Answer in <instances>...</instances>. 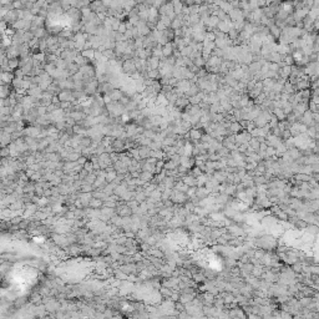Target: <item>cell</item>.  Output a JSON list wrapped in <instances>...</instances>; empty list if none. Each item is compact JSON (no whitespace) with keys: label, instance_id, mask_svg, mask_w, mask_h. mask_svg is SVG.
I'll return each instance as SVG.
<instances>
[{"label":"cell","instance_id":"cell-1","mask_svg":"<svg viewBox=\"0 0 319 319\" xmlns=\"http://www.w3.org/2000/svg\"><path fill=\"white\" fill-rule=\"evenodd\" d=\"M122 70H124V72H126L128 76H131L132 74L137 72V69H136V65H135V61H133V59L125 60L124 64H122Z\"/></svg>","mask_w":319,"mask_h":319},{"label":"cell","instance_id":"cell-2","mask_svg":"<svg viewBox=\"0 0 319 319\" xmlns=\"http://www.w3.org/2000/svg\"><path fill=\"white\" fill-rule=\"evenodd\" d=\"M95 70H96V69H95L90 63H89L86 65L80 66V70L79 71L82 72L85 77H95V74H96V71H95Z\"/></svg>","mask_w":319,"mask_h":319},{"label":"cell","instance_id":"cell-3","mask_svg":"<svg viewBox=\"0 0 319 319\" xmlns=\"http://www.w3.org/2000/svg\"><path fill=\"white\" fill-rule=\"evenodd\" d=\"M136 27L138 29V32H140V35H141V36H147V35H150L151 32H152V30H151L150 27H148V25H147L146 21L140 20V23L137 24Z\"/></svg>","mask_w":319,"mask_h":319},{"label":"cell","instance_id":"cell-4","mask_svg":"<svg viewBox=\"0 0 319 319\" xmlns=\"http://www.w3.org/2000/svg\"><path fill=\"white\" fill-rule=\"evenodd\" d=\"M161 65V59L158 58H155V56H150L147 59V66H148V70H152V69H158Z\"/></svg>","mask_w":319,"mask_h":319},{"label":"cell","instance_id":"cell-5","mask_svg":"<svg viewBox=\"0 0 319 319\" xmlns=\"http://www.w3.org/2000/svg\"><path fill=\"white\" fill-rule=\"evenodd\" d=\"M14 79H15V74H14V71L1 72V84H12Z\"/></svg>","mask_w":319,"mask_h":319},{"label":"cell","instance_id":"cell-6","mask_svg":"<svg viewBox=\"0 0 319 319\" xmlns=\"http://www.w3.org/2000/svg\"><path fill=\"white\" fill-rule=\"evenodd\" d=\"M155 104L157 105V106H169V104H170V101L169 100H167V97H166V95L163 94V92H160L158 95H157V97H156V101H155Z\"/></svg>","mask_w":319,"mask_h":319},{"label":"cell","instance_id":"cell-7","mask_svg":"<svg viewBox=\"0 0 319 319\" xmlns=\"http://www.w3.org/2000/svg\"><path fill=\"white\" fill-rule=\"evenodd\" d=\"M173 51H175V48H173V44L172 42H169V44H166V45L162 46V53H163V56L165 58L172 56Z\"/></svg>","mask_w":319,"mask_h":319},{"label":"cell","instance_id":"cell-8","mask_svg":"<svg viewBox=\"0 0 319 319\" xmlns=\"http://www.w3.org/2000/svg\"><path fill=\"white\" fill-rule=\"evenodd\" d=\"M3 130V128H1ZM13 141V138H12V133H8V132H5L4 130L1 131V145H3V147L5 146H8V145H10Z\"/></svg>","mask_w":319,"mask_h":319},{"label":"cell","instance_id":"cell-9","mask_svg":"<svg viewBox=\"0 0 319 319\" xmlns=\"http://www.w3.org/2000/svg\"><path fill=\"white\" fill-rule=\"evenodd\" d=\"M124 91L121 90V89H115V90L112 91L110 94V96H111V99H112V101H115V102H117V101H120V100L124 97Z\"/></svg>","mask_w":319,"mask_h":319},{"label":"cell","instance_id":"cell-10","mask_svg":"<svg viewBox=\"0 0 319 319\" xmlns=\"http://www.w3.org/2000/svg\"><path fill=\"white\" fill-rule=\"evenodd\" d=\"M172 4H173V9H175V13L176 15L178 14H182V9L184 6V4L181 1V0H171Z\"/></svg>","mask_w":319,"mask_h":319},{"label":"cell","instance_id":"cell-11","mask_svg":"<svg viewBox=\"0 0 319 319\" xmlns=\"http://www.w3.org/2000/svg\"><path fill=\"white\" fill-rule=\"evenodd\" d=\"M45 18L42 16H39V15H35L34 19H32V26L35 27H44V24H45Z\"/></svg>","mask_w":319,"mask_h":319},{"label":"cell","instance_id":"cell-12","mask_svg":"<svg viewBox=\"0 0 319 319\" xmlns=\"http://www.w3.org/2000/svg\"><path fill=\"white\" fill-rule=\"evenodd\" d=\"M25 25H26V20H24V19H19V20H16L14 24H12V25H9V26H12V27H14L15 30H24V27H25Z\"/></svg>","mask_w":319,"mask_h":319},{"label":"cell","instance_id":"cell-13","mask_svg":"<svg viewBox=\"0 0 319 319\" xmlns=\"http://www.w3.org/2000/svg\"><path fill=\"white\" fill-rule=\"evenodd\" d=\"M104 205V201L102 199H99V198H91L90 201V203H89V206H90V208H100Z\"/></svg>","mask_w":319,"mask_h":319},{"label":"cell","instance_id":"cell-14","mask_svg":"<svg viewBox=\"0 0 319 319\" xmlns=\"http://www.w3.org/2000/svg\"><path fill=\"white\" fill-rule=\"evenodd\" d=\"M193 299V295L192 294H188V293H183L182 295H180V302L182 304H187V303H191Z\"/></svg>","mask_w":319,"mask_h":319},{"label":"cell","instance_id":"cell-15","mask_svg":"<svg viewBox=\"0 0 319 319\" xmlns=\"http://www.w3.org/2000/svg\"><path fill=\"white\" fill-rule=\"evenodd\" d=\"M81 55L85 56L89 60H94L95 59V49H89V50H82Z\"/></svg>","mask_w":319,"mask_h":319},{"label":"cell","instance_id":"cell-16","mask_svg":"<svg viewBox=\"0 0 319 319\" xmlns=\"http://www.w3.org/2000/svg\"><path fill=\"white\" fill-rule=\"evenodd\" d=\"M183 183L184 184H187V186H194V184H197V180H194V176H186L183 178Z\"/></svg>","mask_w":319,"mask_h":319},{"label":"cell","instance_id":"cell-17","mask_svg":"<svg viewBox=\"0 0 319 319\" xmlns=\"http://www.w3.org/2000/svg\"><path fill=\"white\" fill-rule=\"evenodd\" d=\"M140 178L143 181V182H147V181H151L152 177V172H148V171H142V173H140Z\"/></svg>","mask_w":319,"mask_h":319},{"label":"cell","instance_id":"cell-18","mask_svg":"<svg viewBox=\"0 0 319 319\" xmlns=\"http://www.w3.org/2000/svg\"><path fill=\"white\" fill-rule=\"evenodd\" d=\"M58 59H59V56H58L56 54H46L45 63H46V64H55Z\"/></svg>","mask_w":319,"mask_h":319},{"label":"cell","instance_id":"cell-19","mask_svg":"<svg viewBox=\"0 0 319 319\" xmlns=\"http://www.w3.org/2000/svg\"><path fill=\"white\" fill-rule=\"evenodd\" d=\"M84 169H85L89 173H92V170L95 169V167H94V162L91 160H87L85 163H84Z\"/></svg>","mask_w":319,"mask_h":319},{"label":"cell","instance_id":"cell-20","mask_svg":"<svg viewBox=\"0 0 319 319\" xmlns=\"http://www.w3.org/2000/svg\"><path fill=\"white\" fill-rule=\"evenodd\" d=\"M201 137V133L198 130H189V138H192V140H199Z\"/></svg>","mask_w":319,"mask_h":319},{"label":"cell","instance_id":"cell-21","mask_svg":"<svg viewBox=\"0 0 319 319\" xmlns=\"http://www.w3.org/2000/svg\"><path fill=\"white\" fill-rule=\"evenodd\" d=\"M140 16L138 15H135V16H131V18H128V23H130L132 26H137V24L140 23Z\"/></svg>","mask_w":319,"mask_h":319},{"label":"cell","instance_id":"cell-22","mask_svg":"<svg viewBox=\"0 0 319 319\" xmlns=\"http://www.w3.org/2000/svg\"><path fill=\"white\" fill-rule=\"evenodd\" d=\"M229 130H231V132H238L242 130V126H241L238 122H233V124H231V126H229Z\"/></svg>","mask_w":319,"mask_h":319},{"label":"cell","instance_id":"cell-23","mask_svg":"<svg viewBox=\"0 0 319 319\" xmlns=\"http://www.w3.org/2000/svg\"><path fill=\"white\" fill-rule=\"evenodd\" d=\"M23 37H24V41H25V42H29L30 40H32V39L35 37V35L32 34L31 31H25V32H24V35H23Z\"/></svg>","mask_w":319,"mask_h":319},{"label":"cell","instance_id":"cell-24","mask_svg":"<svg viewBox=\"0 0 319 319\" xmlns=\"http://www.w3.org/2000/svg\"><path fill=\"white\" fill-rule=\"evenodd\" d=\"M80 10H81L82 18H87V16L92 13V10H91V8H90V6H84V8H82V9H80Z\"/></svg>","mask_w":319,"mask_h":319},{"label":"cell","instance_id":"cell-25","mask_svg":"<svg viewBox=\"0 0 319 319\" xmlns=\"http://www.w3.org/2000/svg\"><path fill=\"white\" fill-rule=\"evenodd\" d=\"M148 10L150 9H146V10H143V12H140L138 13L140 19H141L142 21H147L148 20Z\"/></svg>","mask_w":319,"mask_h":319},{"label":"cell","instance_id":"cell-26","mask_svg":"<svg viewBox=\"0 0 319 319\" xmlns=\"http://www.w3.org/2000/svg\"><path fill=\"white\" fill-rule=\"evenodd\" d=\"M148 253H150L151 256L156 257V258H160V257L163 256V253H162L160 249H150V251H148Z\"/></svg>","mask_w":319,"mask_h":319},{"label":"cell","instance_id":"cell-27","mask_svg":"<svg viewBox=\"0 0 319 319\" xmlns=\"http://www.w3.org/2000/svg\"><path fill=\"white\" fill-rule=\"evenodd\" d=\"M13 6H14V9H16V10L24 9V4H23V1H21V0H15V1H13Z\"/></svg>","mask_w":319,"mask_h":319},{"label":"cell","instance_id":"cell-28","mask_svg":"<svg viewBox=\"0 0 319 319\" xmlns=\"http://www.w3.org/2000/svg\"><path fill=\"white\" fill-rule=\"evenodd\" d=\"M161 294L162 295H165V297H171V294H172V292L171 290L169 289V287H163V288H161Z\"/></svg>","mask_w":319,"mask_h":319},{"label":"cell","instance_id":"cell-29","mask_svg":"<svg viewBox=\"0 0 319 319\" xmlns=\"http://www.w3.org/2000/svg\"><path fill=\"white\" fill-rule=\"evenodd\" d=\"M171 193H172V189L167 187V188L165 189V192L162 193V197H161V198H162V199H167V198H169L170 196H171Z\"/></svg>","mask_w":319,"mask_h":319},{"label":"cell","instance_id":"cell-30","mask_svg":"<svg viewBox=\"0 0 319 319\" xmlns=\"http://www.w3.org/2000/svg\"><path fill=\"white\" fill-rule=\"evenodd\" d=\"M127 30V26H126V21H121V24L119 26V32H121V34H125Z\"/></svg>","mask_w":319,"mask_h":319},{"label":"cell","instance_id":"cell-31","mask_svg":"<svg viewBox=\"0 0 319 319\" xmlns=\"http://www.w3.org/2000/svg\"><path fill=\"white\" fill-rule=\"evenodd\" d=\"M1 156L3 157H6V156H12V152H10V148L9 147H3V151H1Z\"/></svg>","mask_w":319,"mask_h":319},{"label":"cell","instance_id":"cell-32","mask_svg":"<svg viewBox=\"0 0 319 319\" xmlns=\"http://www.w3.org/2000/svg\"><path fill=\"white\" fill-rule=\"evenodd\" d=\"M32 239H34L36 243H44V242H45V238H44L42 236H39V237H34V238H32Z\"/></svg>","mask_w":319,"mask_h":319},{"label":"cell","instance_id":"cell-33","mask_svg":"<svg viewBox=\"0 0 319 319\" xmlns=\"http://www.w3.org/2000/svg\"><path fill=\"white\" fill-rule=\"evenodd\" d=\"M308 232H312V233H317V232H319V227H317V226H312V227H309V228H308Z\"/></svg>","mask_w":319,"mask_h":319},{"label":"cell","instance_id":"cell-34","mask_svg":"<svg viewBox=\"0 0 319 319\" xmlns=\"http://www.w3.org/2000/svg\"><path fill=\"white\" fill-rule=\"evenodd\" d=\"M97 14V18L100 19V20H102V21H105V19L107 18V15H106V13H96Z\"/></svg>","mask_w":319,"mask_h":319},{"label":"cell","instance_id":"cell-35","mask_svg":"<svg viewBox=\"0 0 319 319\" xmlns=\"http://www.w3.org/2000/svg\"><path fill=\"white\" fill-rule=\"evenodd\" d=\"M13 1H15V0H13Z\"/></svg>","mask_w":319,"mask_h":319}]
</instances>
